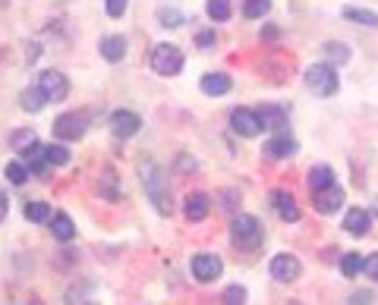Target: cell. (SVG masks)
<instances>
[{"instance_id": "1", "label": "cell", "mask_w": 378, "mask_h": 305, "mask_svg": "<svg viewBox=\"0 0 378 305\" xmlns=\"http://www.w3.org/2000/svg\"><path fill=\"white\" fill-rule=\"evenodd\" d=\"M306 85L316 92L318 98H331L337 95L341 89V82H337V73H334V63H316V67L306 69Z\"/></svg>"}, {"instance_id": "2", "label": "cell", "mask_w": 378, "mask_h": 305, "mask_svg": "<svg viewBox=\"0 0 378 305\" xmlns=\"http://www.w3.org/2000/svg\"><path fill=\"white\" fill-rule=\"evenodd\" d=\"M148 63L158 76H177L180 69H183V54H180V48H173V44H158V48L151 51Z\"/></svg>"}, {"instance_id": "3", "label": "cell", "mask_w": 378, "mask_h": 305, "mask_svg": "<svg viewBox=\"0 0 378 305\" xmlns=\"http://www.w3.org/2000/svg\"><path fill=\"white\" fill-rule=\"evenodd\" d=\"M230 236H234L237 245H249V249H255V245L261 243V224L249 214H237L234 220H230Z\"/></svg>"}, {"instance_id": "4", "label": "cell", "mask_w": 378, "mask_h": 305, "mask_svg": "<svg viewBox=\"0 0 378 305\" xmlns=\"http://www.w3.org/2000/svg\"><path fill=\"white\" fill-rule=\"evenodd\" d=\"M85 129H89L85 114H63L54 120V136L60 139V142H76V139H83Z\"/></svg>"}, {"instance_id": "5", "label": "cell", "mask_w": 378, "mask_h": 305, "mask_svg": "<svg viewBox=\"0 0 378 305\" xmlns=\"http://www.w3.org/2000/svg\"><path fill=\"white\" fill-rule=\"evenodd\" d=\"M230 129H234V132H240L243 139H255L261 129H265V123H261L259 114L240 107V110H234V114H230Z\"/></svg>"}, {"instance_id": "6", "label": "cell", "mask_w": 378, "mask_h": 305, "mask_svg": "<svg viewBox=\"0 0 378 305\" xmlns=\"http://www.w3.org/2000/svg\"><path fill=\"white\" fill-rule=\"evenodd\" d=\"M221 271H224V261H221L218 255H212V252H202V255L193 258V274H196V280H202V284L218 280Z\"/></svg>"}, {"instance_id": "7", "label": "cell", "mask_w": 378, "mask_h": 305, "mask_svg": "<svg viewBox=\"0 0 378 305\" xmlns=\"http://www.w3.org/2000/svg\"><path fill=\"white\" fill-rule=\"evenodd\" d=\"M139 126H142V120L132 110H114V116H110V129H114L117 139H132L139 132Z\"/></svg>"}, {"instance_id": "8", "label": "cell", "mask_w": 378, "mask_h": 305, "mask_svg": "<svg viewBox=\"0 0 378 305\" xmlns=\"http://www.w3.org/2000/svg\"><path fill=\"white\" fill-rule=\"evenodd\" d=\"M268 271H271V277L275 280H281V284H290V280H296L300 277V261H296L293 255H275L271 258V265H268Z\"/></svg>"}, {"instance_id": "9", "label": "cell", "mask_w": 378, "mask_h": 305, "mask_svg": "<svg viewBox=\"0 0 378 305\" xmlns=\"http://www.w3.org/2000/svg\"><path fill=\"white\" fill-rule=\"evenodd\" d=\"M341 202H344V189L334 186V183H331L328 189L312 192V204H316L318 214H331V211H337V208H341Z\"/></svg>"}, {"instance_id": "10", "label": "cell", "mask_w": 378, "mask_h": 305, "mask_svg": "<svg viewBox=\"0 0 378 305\" xmlns=\"http://www.w3.org/2000/svg\"><path fill=\"white\" fill-rule=\"evenodd\" d=\"M145 189H148V195H151V202H155V208L164 211V214H171V202H167V192L161 189L158 170H151V167H148V173H145Z\"/></svg>"}, {"instance_id": "11", "label": "cell", "mask_w": 378, "mask_h": 305, "mask_svg": "<svg viewBox=\"0 0 378 305\" xmlns=\"http://www.w3.org/2000/svg\"><path fill=\"white\" fill-rule=\"evenodd\" d=\"M22 155H26L28 167H32V173H44V167H48V145H42L38 139H32V142L22 148Z\"/></svg>"}, {"instance_id": "12", "label": "cell", "mask_w": 378, "mask_h": 305, "mask_svg": "<svg viewBox=\"0 0 378 305\" xmlns=\"http://www.w3.org/2000/svg\"><path fill=\"white\" fill-rule=\"evenodd\" d=\"M344 227H347V233H353V236H366V233L372 230V217L366 214V208H350L344 217Z\"/></svg>"}, {"instance_id": "13", "label": "cell", "mask_w": 378, "mask_h": 305, "mask_svg": "<svg viewBox=\"0 0 378 305\" xmlns=\"http://www.w3.org/2000/svg\"><path fill=\"white\" fill-rule=\"evenodd\" d=\"M38 85H42V89L51 95V101H60V98L67 95V89H69L67 79H63L60 73H54V69H48V73L38 76Z\"/></svg>"}, {"instance_id": "14", "label": "cell", "mask_w": 378, "mask_h": 305, "mask_svg": "<svg viewBox=\"0 0 378 305\" xmlns=\"http://www.w3.org/2000/svg\"><path fill=\"white\" fill-rule=\"evenodd\" d=\"M101 57L108 63H120L126 57V38L123 35H108V38L101 41Z\"/></svg>"}, {"instance_id": "15", "label": "cell", "mask_w": 378, "mask_h": 305, "mask_svg": "<svg viewBox=\"0 0 378 305\" xmlns=\"http://www.w3.org/2000/svg\"><path fill=\"white\" fill-rule=\"evenodd\" d=\"M199 89L205 92V95H212V98L227 95V92H230V76L227 73H208V76H202Z\"/></svg>"}, {"instance_id": "16", "label": "cell", "mask_w": 378, "mask_h": 305, "mask_svg": "<svg viewBox=\"0 0 378 305\" xmlns=\"http://www.w3.org/2000/svg\"><path fill=\"white\" fill-rule=\"evenodd\" d=\"M271 202H275V208H277V214L287 220V224H293V220H300V208H296V202H293V195L290 192H271Z\"/></svg>"}, {"instance_id": "17", "label": "cell", "mask_w": 378, "mask_h": 305, "mask_svg": "<svg viewBox=\"0 0 378 305\" xmlns=\"http://www.w3.org/2000/svg\"><path fill=\"white\" fill-rule=\"evenodd\" d=\"M51 101V95L42 89V85H32V89H26L22 92V98H19V104H22V110H28V114H38V110H44V104Z\"/></svg>"}, {"instance_id": "18", "label": "cell", "mask_w": 378, "mask_h": 305, "mask_svg": "<svg viewBox=\"0 0 378 305\" xmlns=\"http://www.w3.org/2000/svg\"><path fill=\"white\" fill-rule=\"evenodd\" d=\"M208 208H212V198H208L205 192H196V195L186 198V217H189L193 224L205 220V217H208Z\"/></svg>"}, {"instance_id": "19", "label": "cell", "mask_w": 378, "mask_h": 305, "mask_svg": "<svg viewBox=\"0 0 378 305\" xmlns=\"http://www.w3.org/2000/svg\"><path fill=\"white\" fill-rule=\"evenodd\" d=\"M261 123H265V129H275V132H281L284 126H287V114H284L277 104H265V107L259 110Z\"/></svg>"}, {"instance_id": "20", "label": "cell", "mask_w": 378, "mask_h": 305, "mask_svg": "<svg viewBox=\"0 0 378 305\" xmlns=\"http://www.w3.org/2000/svg\"><path fill=\"white\" fill-rule=\"evenodd\" d=\"M265 155H268V157H290V155H296V139L275 136L268 145H265Z\"/></svg>"}, {"instance_id": "21", "label": "cell", "mask_w": 378, "mask_h": 305, "mask_svg": "<svg viewBox=\"0 0 378 305\" xmlns=\"http://www.w3.org/2000/svg\"><path fill=\"white\" fill-rule=\"evenodd\" d=\"M331 183H334V173H331V167L318 164V167H312V170H309V189H312V192L328 189Z\"/></svg>"}, {"instance_id": "22", "label": "cell", "mask_w": 378, "mask_h": 305, "mask_svg": "<svg viewBox=\"0 0 378 305\" xmlns=\"http://www.w3.org/2000/svg\"><path fill=\"white\" fill-rule=\"evenodd\" d=\"M363 268H366V258L363 255H356V252H347L344 258H341V274H344V277H359V274H363Z\"/></svg>"}, {"instance_id": "23", "label": "cell", "mask_w": 378, "mask_h": 305, "mask_svg": "<svg viewBox=\"0 0 378 305\" xmlns=\"http://www.w3.org/2000/svg\"><path fill=\"white\" fill-rule=\"evenodd\" d=\"M344 19H350V22H359V26H369V28H378V13H372V10L347 7V10H344Z\"/></svg>"}, {"instance_id": "24", "label": "cell", "mask_w": 378, "mask_h": 305, "mask_svg": "<svg viewBox=\"0 0 378 305\" xmlns=\"http://www.w3.org/2000/svg\"><path fill=\"white\" fill-rule=\"evenodd\" d=\"M51 233H54L57 239H73L76 236V227H73V220H69L67 214H54V224H51Z\"/></svg>"}, {"instance_id": "25", "label": "cell", "mask_w": 378, "mask_h": 305, "mask_svg": "<svg viewBox=\"0 0 378 305\" xmlns=\"http://www.w3.org/2000/svg\"><path fill=\"white\" fill-rule=\"evenodd\" d=\"M205 10H208V16H212L214 22H227V19H230V13H234L230 0H208Z\"/></svg>"}, {"instance_id": "26", "label": "cell", "mask_w": 378, "mask_h": 305, "mask_svg": "<svg viewBox=\"0 0 378 305\" xmlns=\"http://www.w3.org/2000/svg\"><path fill=\"white\" fill-rule=\"evenodd\" d=\"M48 217H51L48 202H28L26 204V220H32V224H44Z\"/></svg>"}, {"instance_id": "27", "label": "cell", "mask_w": 378, "mask_h": 305, "mask_svg": "<svg viewBox=\"0 0 378 305\" xmlns=\"http://www.w3.org/2000/svg\"><path fill=\"white\" fill-rule=\"evenodd\" d=\"M325 57H328L331 63H347L350 60V48H347V44H337V41H328V44H325Z\"/></svg>"}, {"instance_id": "28", "label": "cell", "mask_w": 378, "mask_h": 305, "mask_svg": "<svg viewBox=\"0 0 378 305\" xmlns=\"http://www.w3.org/2000/svg\"><path fill=\"white\" fill-rule=\"evenodd\" d=\"M271 10V0H246V7H243V16L246 19H259Z\"/></svg>"}, {"instance_id": "29", "label": "cell", "mask_w": 378, "mask_h": 305, "mask_svg": "<svg viewBox=\"0 0 378 305\" xmlns=\"http://www.w3.org/2000/svg\"><path fill=\"white\" fill-rule=\"evenodd\" d=\"M3 173H7V180H10V183H16V186H22V183H26V180H28L26 167H22V164H16V161H10Z\"/></svg>"}, {"instance_id": "30", "label": "cell", "mask_w": 378, "mask_h": 305, "mask_svg": "<svg viewBox=\"0 0 378 305\" xmlns=\"http://www.w3.org/2000/svg\"><path fill=\"white\" fill-rule=\"evenodd\" d=\"M48 161L54 164V167H63V164L69 161V151L60 148V145H48Z\"/></svg>"}, {"instance_id": "31", "label": "cell", "mask_w": 378, "mask_h": 305, "mask_svg": "<svg viewBox=\"0 0 378 305\" xmlns=\"http://www.w3.org/2000/svg\"><path fill=\"white\" fill-rule=\"evenodd\" d=\"M224 299L227 305H240V302H246V290H243V286H230V290H224Z\"/></svg>"}, {"instance_id": "32", "label": "cell", "mask_w": 378, "mask_h": 305, "mask_svg": "<svg viewBox=\"0 0 378 305\" xmlns=\"http://www.w3.org/2000/svg\"><path fill=\"white\" fill-rule=\"evenodd\" d=\"M161 22H164V26H171V28H177L180 22H183V16H180L177 10H161Z\"/></svg>"}, {"instance_id": "33", "label": "cell", "mask_w": 378, "mask_h": 305, "mask_svg": "<svg viewBox=\"0 0 378 305\" xmlns=\"http://www.w3.org/2000/svg\"><path fill=\"white\" fill-rule=\"evenodd\" d=\"M104 10H108V16H120L126 10V0H104Z\"/></svg>"}, {"instance_id": "34", "label": "cell", "mask_w": 378, "mask_h": 305, "mask_svg": "<svg viewBox=\"0 0 378 305\" xmlns=\"http://www.w3.org/2000/svg\"><path fill=\"white\" fill-rule=\"evenodd\" d=\"M363 271L369 274V277L378 284V252H375V255H369V258H366V268H363Z\"/></svg>"}, {"instance_id": "35", "label": "cell", "mask_w": 378, "mask_h": 305, "mask_svg": "<svg viewBox=\"0 0 378 305\" xmlns=\"http://www.w3.org/2000/svg\"><path fill=\"white\" fill-rule=\"evenodd\" d=\"M196 44H199V48H212V44H214V32H202L199 38H196Z\"/></svg>"}, {"instance_id": "36", "label": "cell", "mask_w": 378, "mask_h": 305, "mask_svg": "<svg viewBox=\"0 0 378 305\" xmlns=\"http://www.w3.org/2000/svg\"><path fill=\"white\" fill-rule=\"evenodd\" d=\"M7 211H10V198H7V192L0 189V224H3V217H7Z\"/></svg>"}, {"instance_id": "37", "label": "cell", "mask_w": 378, "mask_h": 305, "mask_svg": "<svg viewBox=\"0 0 378 305\" xmlns=\"http://www.w3.org/2000/svg\"><path fill=\"white\" fill-rule=\"evenodd\" d=\"M350 302H356V305H359V302H372V293H356Z\"/></svg>"}, {"instance_id": "38", "label": "cell", "mask_w": 378, "mask_h": 305, "mask_svg": "<svg viewBox=\"0 0 378 305\" xmlns=\"http://www.w3.org/2000/svg\"><path fill=\"white\" fill-rule=\"evenodd\" d=\"M375 214H378V198H375Z\"/></svg>"}]
</instances>
